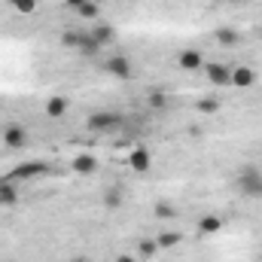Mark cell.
<instances>
[{"mask_svg":"<svg viewBox=\"0 0 262 262\" xmlns=\"http://www.w3.org/2000/svg\"><path fill=\"white\" fill-rule=\"evenodd\" d=\"M46 174H49V165L40 162V159H34V162L15 165V168L6 174V180H9V183H25V180H37V177H46Z\"/></svg>","mask_w":262,"mask_h":262,"instance_id":"1","label":"cell"},{"mask_svg":"<svg viewBox=\"0 0 262 262\" xmlns=\"http://www.w3.org/2000/svg\"><path fill=\"white\" fill-rule=\"evenodd\" d=\"M235 186H238L241 195L262 198V171L259 168H244V171L235 177Z\"/></svg>","mask_w":262,"mask_h":262,"instance_id":"2","label":"cell"},{"mask_svg":"<svg viewBox=\"0 0 262 262\" xmlns=\"http://www.w3.org/2000/svg\"><path fill=\"white\" fill-rule=\"evenodd\" d=\"M89 131L92 134H110V131H119L122 125V116L119 113H113V110H98V113H92L89 116Z\"/></svg>","mask_w":262,"mask_h":262,"instance_id":"3","label":"cell"},{"mask_svg":"<svg viewBox=\"0 0 262 262\" xmlns=\"http://www.w3.org/2000/svg\"><path fill=\"white\" fill-rule=\"evenodd\" d=\"M104 73L107 76H113V79H119V82H128L131 76H134V64H131L128 55H110V58H104Z\"/></svg>","mask_w":262,"mask_h":262,"instance_id":"4","label":"cell"},{"mask_svg":"<svg viewBox=\"0 0 262 262\" xmlns=\"http://www.w3.org/2000/svg\"><path fill=\"white\" fill-rule=\"evenodd\" d=\"M204 76L210 85H232V67L229 64H220V61H204Z\"/></svg>","mask_w":262,"mask_h":262,"instance_id":"5","label":"cell"},{"mask_svg":"<svg viewBox=\"0 0 262 262\" xmlns=\"http://www.w3.org/2000/svg\"><path fill=\"white\" fill-rule=\"evenodd\" d=\"M128 168L134 174H146V171L152 168V152H149L146 146H134L128 152Z\"/></svg>","mask_w":262,"mask_h":262,"instance_id":"6","label":"cell"},{"mask_svg":"<svg viewBox=\"0 0 262 262\" xmlns=\"http://www.w3.org/2000/svg\"><path fill=\"white\" fill-rule=\"evenodd\" d=\"M3 143H6L9 149H21V146H28V128L18 125V122H9V125L3 128Z\"/></svg>","mask_w":262,"mask_h":262,"instance_id":"7","label":"cell"},{"mask_svg":"<svg viewBox=\"0 0 262 262\" xmlns=\"http://www.w3.org/2000/svg\"><path fill=\"white\" fill-rule=\"evenodd\" d=\"M177 67L180 70H201L204 67V55L198 49H180L177 52Z\"/></svg>","mask_w":262,"mask_h":262,"instance_id":"8","label":"cell"},{"mask_svg":"<svg viewBox=\"0 0 262 262\" xmlns=\"http://www.w3.org/2000/svg\"><path fill=\"white\" fill-rule=\"evenodd\" d=\"M253 82H256V70L253 67H247V64L232 67V85L235 89H250Z\"/></svg>","mask_w":262,"mask_h":262,"instance_id":"9","label":"cell"},{"mask_svg":"<svg viewBox=\"0 0 262 262\" xmlns=\"http://www.w3.org/2000/svg\"><path fill=\"white\" fill-rule=\"evenodd\" d=\"M76 52H79L82 58H98L101 46H98V40H95L89 31H79V43H76Z\"/></svg>","mask_w":262,"mask_h":262,"instance_id":"10","label":"cell"},{"mask_svg":"<svg viewBox=\"0 0 262 262\" xmlns=\"http://www.w3.org/2000/svg\"><path fill=\"white\" fill-rule=\"evenodd\" d=\"M70 168H73L76 174H95V171H98V159L89 156V152H82V156H73Z\"/></svg>","mask_w":262,"mask_h":262,"instance_id":"11","label":"cell"},{"mask_svg":"<svg viewBox=\"0 0 262 262\" xmlns=\"http://www.w3.org/2000/svg\"><path fill=\"white\" fill-rule=\"evenodd\" d=\"M89 34L98 40V46H101V49H104L107 43H113V40H116V28H113V25H95Z\"/></svg>","mask_w":262,"mask_h":262,"instance_id":"12","label":"cell"},{"mask_svg":"<svg viewBox=\"0 0 262 262\" xmlns=\"http://www.w3.org/2000/svg\"><path fill=\"white\" fill-rule=\"evenodd\" d=\"M198 232H201V235H216V232H223V216H213V213L201 216V220H198Z\"/></svg>","mask_w":262,"mask_h":262,"instance_id":"13","label":"cell"},{"mask_svg":"<svg viewBox=\"0 0 262 262\" xmlns=\"http://www.w3.org/2000/svg\"><path fill=\"white\" fill-rule=\"evenodd\" d=\"M64 113H67V98L55 95V98H49V101H46V116L58 119V116H64Z\"/></svg>","mask_w":262,"mask_h":262,"instance_id":"14","label":"cell"},{"mask_svg":"<svg viewBox=\"0 0 262 262\" xmlns=\"http://www.w3.org/2000/svg\"><path fill=\"white\" fill-rule=\"evenodd\" d=\"M180 241H183V235H180V232H159V235H156L159 250H171V247H177Z\"/></svg>","mask_w":262,"mask_h":262,"instance_id":"15","label":"cell"},{"mask_svg":"<svg viewBox=\"0 0 262 262\" xmlns=\"http://www.w3.org/2000/svg\"><path fill=\"white\" fill-rule=\"evenodd\" d=\"M122 189H119V186H107V189H104V207H110V210H119V207H122Z\"/></svg>","mask_w":262,"mask_h":262,"instance_id":"16","label":"cell"},{"mask_svg":"<svg viewBox=\"0 0 262 262\" xmlns=\"http://www.w3.org/2000/svg\"><path fill=\"white\" fill-rule=\"evenodd\" d=\"M6 3H9V9H15L18 15H34L37 6H40V0H6Z\"/></svg>","mask_w":262,"mask_h":262,"instance_id":"17","label":"cell"},{"mask_svg":"<svg viewBox=\"0 0 262 262\" xmlns=\"http://www.w3.org/2000/svg\"><path fill=\"white\" fill-rule=\"evenodd\" d=\"M216 43H223V46H238V43H241V34H238L235 28H220V31H216Z\"/></svg>","mask_w":262,"mask_h":262,"instance_id":"18","label":"cell"},{"mask_svg":"<svg viewBox=\"0 0 262 262\" xmlns=\"http://www.w3.org/2000/svg\"><path fill=\"white\" fill-rule=\"evenodd\" d=\"M156 253H162L159 244H156V238H143V241L137 244V256H140V259H152Z\"/></svg>","mask_w":262,"mask_h":262,"instance_id":"19","label":"cell"},{"mask_svg":"<svg viewBox=\"0 0 262 262\" xmlns=\"http://www.w3.org/2000/svg\"><path fill=\"white\" fill-rule=\"evenodd\" d=\"M18 201V192H15V183H9L6 177L0 180V204H15Z\"/></svg>","mask_w":262,"mask_h":262,"instance_id":"20","label":"cell"},{"mask_svg":"<svg viewBox=\"0 0 262 262\" xmlns=\"http://www.w3.org/2000/svg\"><path fill=\"white\" fill-rule=\"evenodd\" d=\"M152 213H156V220H174V216H177V207H174L171 201H156Z\"/></svg>","mask_w":262,"mask_h":262,"instance_id":"21","label":"cell"},{"mask_svg":"<svg viewBox=\"0 0 262 262\" xmlns=\"http://www.w3.org/2000/svg\"><path fill=\"white\" fill-rule=\"evenodd\" d=\"M98 12H101V3H95V0H85L76 9V15H82V18H98Z\"/></svg>","mask_w":262,"mask_h":262,"instance_id":"22","label":"cell"},{"mask_svg":"<svg viewBox=\"0 0 262 262\" xmlns=\"http://www.w3.org/2000/svg\"><path fill=\"white\" fill-rule=\"evenodd\" d=\"M198 113H204V116L220 113V101H216V98H201V101H198Z\"/></svg>","mask_w":262,"mask_h":262,"instance_id":"23","label":"cell"},{"mask_svg":"<svg viewBox=\"0 0 262 262\" xmlns=\"http://www.w3.org/2000/svg\"><path fill=\"white\" fill-rule=\"evenodd\" d=\"M76 43H79V31H64V34H61V46L76 49Z\"/></svg>","mask_w":262,"mask_h":262,"instance_id":"24","label":"cell"},{"mask_svg":"<svg viewBox=\"0 0 262 262\" xmlns=\"http://www.w3.org/2000/svg\"><path fill=\"white\" fill-rule=\"evenodd\" d=\"M116 262H137V256H131V253H119Z\"/></svg>","mask_w":262,"mask_h":262,"instance_id":"25","label":"cell"},{"mask_svg":"<svg viewBox=\"0 0 262 262\" xmlns=\"http://www.w3.org/2000/svg\"><path fill=\"white\" fill-rule=\"evenodd\" d=\"M67 6H73V9H79V6H82V3H85V0H64Z\"/></svg>","mask_w":262,"mask_h":262,"instance_id":"26","label":"cell"},{"mask_svg":"<svg viewBox=\"0 0 262 262\" xmlns=\"http://www.w3.org/2000/svg\"><path fill=\"white\" fill-rule=\"evenodd\" d=\"M229 3H244V0H229Z\"/></svg>","mask_w":262,"mask_h":262,"instance_id":"27","label":"cell"},{"mask_svg":"<svg viewBox=\"0 0 262 262\" xmlns=\"http://www.w3.org/2000/svg\"><path fill=\"white\" fill-rule=\"evenodd\" d=\"M95 3H107V0H95Z\"/></svg>","mask_w":262,"mask_h":262,"instance_id":"28","label":"cell"},{"mask_svg":"<svg viewBox=\"0 0 262 262\" xmlns=\"http://www.w3.org/2000/svg\"><path fill=\"white\" fill-rule=\"evenodd\" d=\"M76 262H85V259H76Z\"/></svg>","mask_w":262,"mask_h":262,"instance_id":"29","label":"cell"}]
</instances>
